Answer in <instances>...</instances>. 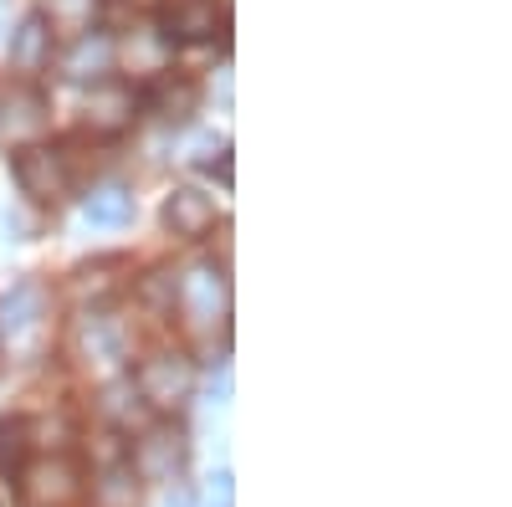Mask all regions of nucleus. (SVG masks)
<instances>
[{"mask_svg": "<svg viewBox=\"0 0 512 507\" xmlns=\"http://www.w3.org/2000/svg\"><path fill=\"white\" fill-rule=\"evenodd\" d=\"M128 385H134L139 405H149V410H180L190 400V390H195V364L185 354H175V349H159V354H149L134 369Z\"/></svg>", "mask_w": 512, "mask_h": 507, "instance_id": "f257e3e1", "label": "nucleus"}, {"mask_svg": "<svg viewBox=\"0 0 512 507\" xmlns=\"http://www.w3.org/2000/svg\"><path fill=\"white\" fill-rule=\"evenodd\" d=\"M72 359H82L88 369H103V374H118L128 359H134V338H128V328L113 313L93 308L72 328Z\"/></svg>", "mask_w": 512, "mask_h": 507, "instance_id": "f03ea898", "label": "nucleus"}, {"mask_svg": "<svg viewBox=\"0 0 512 507\" xmlns=\"http://www.w3.org/2000/svg\"><path fill=\"white\" fill-rule=\"evenodd\" d=\"M185 456H190L185 431L169 426V420H159V426L139 431V441L128 446V472H134L139 482H164V487H175L180 472H185Z\"/></svg>", "mask_w": 512, "mask_h": 507, "instance_id": "7ed1b4c3", "label": "nucleus"}, {"mask_svg": "<svg viewBox=\"0 0 512 507\" xmlns=\"http://www.w3.org/2000/svg\"><path fill=\"white\" fill-rule=\"evenodd\" d=\"M11 169H16L21 195H31L41 205H57L72 190V159L57 144H26V149H16Z\"/></svg>", "mask_w": 512, "mask_h": 507, "instance_id": "20e7f679", "label": "nucleus"}, {"mask_svg": "<svg viewBox=\"0 0 512 507\" xmlns=\"http://www.w3.org/2000/svg\"><path fill=\"white\" fill-rule=\"evenodd\" d=\"M175 308L185 313V323L195 333H216L226 323V272L216 262H195L190 272H180Z\"/></svg>", "mask_w": 512, "mask_h": 507, "instance_id": "39448f33", "label": "nucleus"}, {"mask_svg": "<svg viewBox=\"0 0 512 507\" xmlns=\"http://www.w3.org/2000/svg\"><path fill=\"white\" fill-rule=\"evenodd\" d=\"M82 497V467L67 456H41L21 467V502L26 507H72Z\"/></svg>", "mask_w": 512, "mask_h": 507, "instance_id": "423d86ee", "label": "nucleus"}, {"mask_svg": "<svg viewBox=\"0 0 512 507\" xmlns=\"http://www.w3.org/2000/svg\"><path fill=\"white\" fill-rule=\"evenodd\" d=\"M47 308H52V292L36 277H21L6 298H0V333H11V344H26V338H36L41 323H47Z\"/></svg>", "mask_w": 512, "mask_h": 507, "instance_id": "0eeeda50", "label": "nucleus"}, {"mask_svg": "<svg viewBox=\"0 0 512 507\" xmlns=\"http://www.w3.org/2000/svg\"><path fill=\"white\" fill-rule=\"evenodd\" d=\"M113 36L108 31H88V36H77V41H67V52L57 57V72L67 77V82H108V72H113Z\"/></svg>", "mask_w": 512, "mask_h": 507, "instance_id": "6e6552de", "label": "nucleus"}, {"mask_svg": "<svg viewBox=\"0 0 512 507\" xmlns=\"http://www.w3.org/2000/svg\"><path fill=\"white\" fill-rule=\"evenodd\" d=\"M164 226L175 236H185V241H200L210 226H216V200H210L205 190H195V185H180L164 200Z\"/></svg>", "mask_w": 512, "mask_h": 507, "instance_id": "1a4fd4ad", "label": "nucleus"}, {"mask_svg": "<svg viewBox=\"0 0 512 507\" xmlns=\"http://www.w3.org/2000/svg\"><path fill=\"white\" fill-rule=\"evenodd\" d=\"M169 52H175V41H169L164 31H154V26H139L134 36L113 41V57H123L134 77H164L169 72Z\"/></svg>", "mask_w": 512, "mask_h": 507, "instance_id": "9d476101", "label": "nucleus"}, {"mask_svg": "<svg viewBox=\"0 0 512 507\" xmlns=\"http://www.w3.org/2000/svg\"><path fill=\"white\" fill-rule=\"evenodd\" d=\"M134 108H139V93L123 88V82H98L88 93V129L93 134H123L134 123Z\"/></svg>", "mask_w": 512, "mask_h": 507, "instance_id": "9b49d317", "label": "nucleus"}, {"mask_svg": "<svg viewBox=\"0 0 512 507\" xmlns=\"http://www.w3.org/2000/svg\"><path fill=\"white\" fill-rule=\"evenodd\" d=\"M226 26L221 6L216 0H175V6L164 11V36L169 41H210Z\"/></svg>", "mask_w": 512, "mask_h": 507, "instance_id": "f8f14e48", "label": "nucleus"}, {"mask_svg": "<svg viewBox=\"0 0 512 507\" xmlns=\"http://www.w3.org/2000/svg\"><path fill=\"white\" fill-rule=\"evenodd\" d=\"M144 108L169 118V123H185L200 108V88L190 77H180V72H164V77H154V88L144 93Z\"/></svg>", "mask_w": 512, "mask_h": 507, "instance_id": "ddd939ff", "label": "nucleus"}, {"mask_svg": "<svg viewBox=\"0 0 512 507\" xmlns=\"http://www.w3.org/2000/svg\"><path fill=\"white\" fill-rule=\"evenodd\" d=\"M98 11H103V0H41V26H47L52 36H88L98 31Z\"/></svg>", "mask_w": 512, "mask_h": 507, "instance_id": "4468645a", "label": "nucleus"}, {"mask_svg": "<svg viewBox=\"0 0 512 507\" xmlns=\"http://www.w3.org/2000/svg\"><path fill=\"white\" fill-rule=\"evenodd\" d=\"M118 272H128V262L123 257H98V262H82L77 272H72V282H67V292L77 303H103V298H113V292L123 287V277Z\"/></svg>", "mask_w": 512, "mask_h": 507, "instance_id": "2eb2a0df", "label": "nucleus"}, {"mask_svg": "<svg viewBox=\"0 0 512 507\" xmlns=\"http://www.w3.org/2000/svg\"><path fill=\"white\" fill-rule=\"evenodd\" d=\"M144 502V482L128 472V461H113L93 477V492H88V507H139Z\"/></svg>", "mask_w": 512, "mask_h": 507, "instance_id": "dca6fc26", "label": "nucleus"}, {"mask_svg": "<svg viewBox=\"0 0 512 507\" xmlns=\"http://www.w3.org/2000/svg\"><path fill=\"white\" fill-rule=\"evenodd\" d=\"M47 62H52V31L41 26V16H31V21H21L11 31V67L36 72V67H47Z\"/></svg>", "mask_w": 512, "mask_h": 507, "instance_id": "f3484780", "label": "nucleus"}, {"mask_svg": "<svg viewBox=\"0 0 512 507\" xmlns=\"http://www.w3.org/2000/svg\"><path fill=\"white\" fill-rule=\"evenodd\" d=\"M41 113H47V98L36 88H16L6 103H0V134H36L41 129Z\"/></svg>", "mask_w": 512, "mask_h": 507, "instance_id": "a211bd4d", "label": "nucleus"}, {"mask_svg": "<svg viewBox=\"0 0 512 507\" xmlns=\"http://www.w3.org/2000/svg\"><path fill=\"white\" fill-rule=\"evenodd\" d=\"M82 210H88L93 226H108V231H113V226H128V221H134V190H123V185H98Z\"/></svg>", "mask_w": 512, "mask_h": 507, "instance_id": "6ab92c4d", "label": "nucleus"}, {"mask_svg": "<svg viewBox=\"0 0 512 507\" xmlns=\"http://www.w3.org/2000/svg\"><path fill=\"white\" fill-rule=\"evenodd\" d=\"M31 451V420H0V472H21Z\"/></svg>", "mask_w": 512, "mask_h": 507, "instance_id": "aec40b11", "label": "nucleus"}, {"mask_svg": "<svg viewBox=\"0 0 512 507\" xmlns=\"http://www.w3.org/2000/svg\"><path fill=\"white\" fill-rule=\"evenodd\" d=\"M139 298L159 313H175V298H180V272L175 267H154L144 282H139Z\"/></svg>", "mask_w": 512, "mask_h": 507, "instance_id": "412c9836", "label": "nucleus"}, {"mask_svg": "<svg viewBox=\"0 0 512 507\" xmlns=\"http://www.w3.org/2000/svg\"><path fill=\"white\" fill-rule=\"evenodd\" d=\"M134 410H139V395H134V385H128V379H113V385L98 395V415L113 420V426H128V420H134Z\"/></svg>", "mask_w": 512, "mask_h": 507, "instance_id": "4be33fe9", "label": "nucleus"}, {"mask_svg": "<svg viewBox=\"0 0 512 507\" xmlns=\"http://www.w3.org/2000/svg\"><path fill=\"white\" fill-rule=\"evenodd\" d=\"M164 507H195V497H190V492L175 482V487H169V497H164Z\"/></svg>", "mask_w": 512, "mask_h": 507, "instance_id": "5701e85b", "label": "nucleus"}]
</instances>
